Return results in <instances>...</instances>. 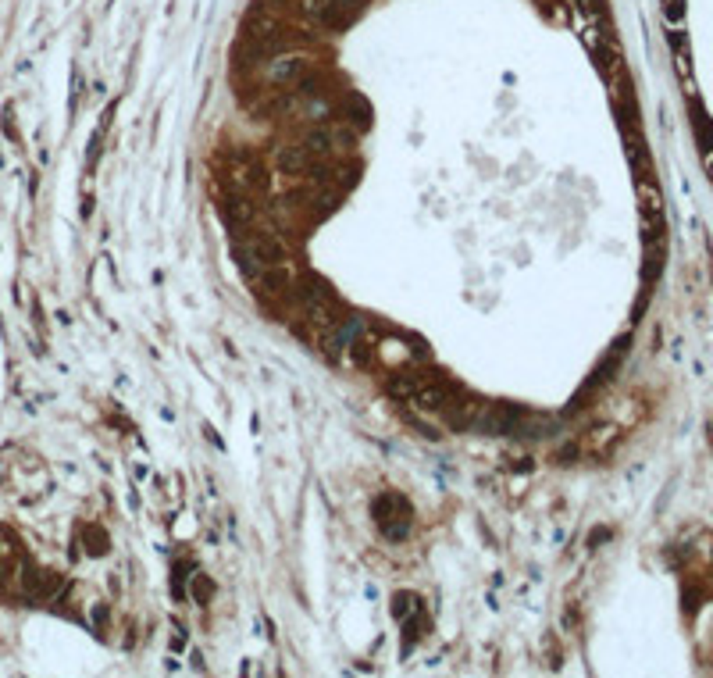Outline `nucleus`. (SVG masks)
Masks as SVG:
<instances>
[{"label": "nucleus", "instance_id": "6e6552de", "mask_svg": "<svg viewBox=\"0 0 713 678\" xmlns=\"http://www.w3.org/2000/svg\"><path fill=\"white\" fill-rule=\"evenodd\" d=\"M353 143H357V129H346V125H332V147L353 150Z\"/></svg>", "mask_w": 713, "mask_h": 678}, {"label": "nucleus", "instance_id": "7ed1b4c3", "mask_svg": "<svg viewBox=\"0 0 713 678\" xmlns=\"http://www.w3.org/2000/svg\"><path fill=\"white\" fill-rule=\"evenodd\" d=\"M275 164H279V171H286V175H304V171H311V168L318 164V157H314L307 147H279V150H275Z\"/></svg>", "mask_w": 713, "mask_h": 678}, {"label": "nucleus", "instance_id": "0eeeda50", "mask_svg": "<svg viewBox=\"0 0 713 678\" xmlns=\"http://www.w3.org/2000/svg\"><path fill=\"white\" fill-rule=\"evenodd\" d=\"M225 214H228L235 225L254 221V203H250V196H228V200H225Z\"/></svg>", "mask_w": 713, "mask_h": 678}, {"label": "nucleus", "instance_id": "f03ea898", "mask_svg": "<svg viewBox=\"0 0 713 678\" xmlns=\"http://www.w3.org/2000/svg\"><path fill=\"white\" fill-rule=\"evenodd\" d=\"M460 396L456 382H442V378H421L417 389L410 393V403H417L421 410H442Z\"/></svg>", "mask_w": 713, "mask_h": 678}, {"label": "nucleus", "instance_id": "423d86ee", "mask_svg": "<svg viewBox=\"0 0 713 678\" xmlns=\"http://www.w3.org/2000/svg\"><path fill=\"white\" fill-rule=\"evenodd\" d=\"M261 279V286L268 290V293H286L289 286H293V275H289V268L286 265H272L264 275H257Z\"/></svg>", "mask_w": 713, "mask_h": 678}, {"label": "nucleus", "instance_id": "39448f33", "mask_svg": "<svg viewBox=\"0 0 713 678\" xmlns=\"http://www.w3.org/2000/svg\"><path fill=\"white\" fill-rule=\"evenodd\" d=\"M300 147H307L314 157H325V154H332V129H307V132H304V139H300Z\"/></svg>", "mask_w": 713, "mask_h": 678}, {"label": "nucleus", "instance_id": "f257e3e1", "mask_svg": "<svg viewBox=\"0 0 713 678\" xmlns=\"http://www.w3.org/2000/svg\"><path fill=\"white\" fill-rule=\"evenodd\" d=\"M240 261H243V272L257 279L261 268L286 265V243L275 233H254L247 236V243H240Z\"/></svg>", "mask_w": 713, "mask_h": 678}, {"label": "nucleus", "instance_id": "20e7f679", "mask_svg": "<svg viewBox=\"0 0 713 678\" xmlns=\"http://www.w3.org/2000/svg\"><path fill=\"white\" fill-rule=\"evenodd\" d=\"M304 72H307V61H304V58H282V61L272 65L268 75H272L275 83H296Z\"/></svg>", "mask_w": 713, "mask_h": 678}]
</instances>
